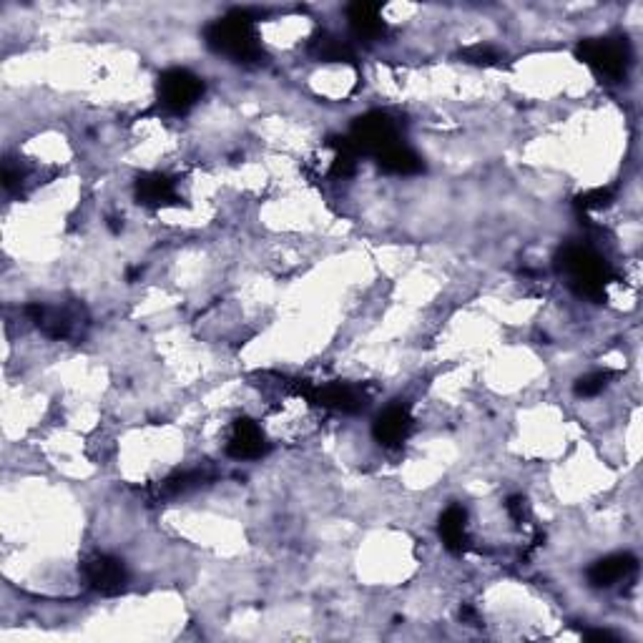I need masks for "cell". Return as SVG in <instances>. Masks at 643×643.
Instances as JSON below:
<instances>
[{
	"instance_id": "5b68a950",
	"label": "cell",
	"mask_w": 643,
	"mask_h": 643,
	"mask_svg": "<svg viewBox=\"0 0 643 643\" xmlns=\"http://www.w3.org/2000/svg\"><path fill=\"white\" fill-rule=\"evenodd\" d=\"M204 81L186 68H171L159 78V103L169 114H186L199 103Z\"/></svg>"
},
{
	"instance_id": "9c48e42d",
	"label": "cell",
	"mask_w": 643,
	"mask_h": 643,
	"mask_svg": "<svg viewBox=\"0 0 643 643\" xmlns=\"http://www.w3.org/2000/svg\"><path fill=\"white\" fill-rule=\"evenodd\" d=\"M636 571L638 561L631 553H613V556L601 558V561H596L588 568V583L593 588H611L636 576Z\"/></svg>"
},
{
	"instance_id": "5bb4252c",
	"label": "cell",
	"mask_w": 643,
	"mask_h": 643,
	"mask_svg": "<svg viewBox=\"0 0 643 643\" xmlns=\"http://www.w3.org/2000/svg\"><path fill=\"white\" fill-rule=\"evenodd\" d=\"M312 53L319 61H332V63H355L357 53L352 48L350 41H342L340 36L332 33H319L312 41Z\"/></svg>"
},
{
	"instance_id": "52a82bcc",
	"label": "cell",
	"mask_w": 643,
	"mask_h": 643,
	"mask_svg": "<svg viewBox=\"0 0 643 643\" xmlns=\"http://www.w3.org/2000/svg\"><path fill=\"white\" fill-rule=\"evenodd\" d=\"M269 453V443L262 427L249 417H239L227 440V455L234 460H262Z\"/></svg>"
},
{
	"instance_id": "ba28073f",
	"label": "cell",
	"mask_w": 643,
	"mask_h": 643,
	"mask_svg": "<svg viewBox=\"0 0 643 643\" xmlns=\"http://www.w3.org/2000/svg\"><path fill=\"white\" fill-rule=\"evenodd\" d=\"M412 412L407 405H390L372 425V435L382 448H400L402 443H407V438L412 435Z\"/></svg>"
},
{
	"instance_id": "4fadbf2b",
	"label": "cell",
	"mask_w": 643,
	"mask_h": 643,
	"mask_svg": "<svg viewBox=\"0 0 643 643\" xmlns=\"http://www.w3.org/2000/svg\"><path fill=\"white\" fill-rule=\"evenodd\" d=\"M440 538L443 546L450 553L460 556L470 548V535H468V513L463 505H450L443 515H440Z\"/></svg>"
},
{
	"instance_id": "9a60e30c",
	"label": "cell",
	"mask_w": 643,
	"mask_h": 643,
	"mask_svg": "<svg viewBox=\"0 0 643 643\" xmlns=\"http://www.w3.org/2000/svg\"><path fill=\"white\" fill-rule=\"evenodd\" d=\"M204 480H206L204 470H179V473H171L169 478L156 483L151 493H154V498H176V495L199 488Z\"/></svg>"
},
{
	"instance_id": "30bf717a",
	"label": "cell",
	"mask_w": 643,
	"mask_h": 643,
	"mask_svg": "<svg viewBox=\"0 0 643 643\" xmlns=\"http://www.w3.org/2000/svg\"><path fill=\"white\" fill-rule=\"evenodd\" d=\"M136 199L149 209H166V206H176L181 201L176 181L171 176L159 174V171L136 179Z\"/></svg>"
},
{
	"instance_id": "e0dca14e",
	"label": "cell",
	"mask_w": 643,
	"mask_h": 643,
	"mask_svg": "<svg viewBox=\"0 0 643 643\" xmlns=\"http://www.w3.org/2000/svg\"><path fill=\"white\" fill-rule=\"evenodd\" d=\"M616 377V372L613 370H596V372H588V375H583L581 380L576 382V395L578 397H596L601 395L603 390L608 387V382Z\"/></svg>"
},
{
	"instance_id": "2e32d148",
	"label": "cell",
	"mask_w": 643,
	"mask_h": 643,
	"mask_svg": "<svg viewBox=\"0 0 643 643\" xmlns=\"http://www.w3.org/2000/svg\"><path fill=\"white\" fill-rule=\"evenodd\" d=\"M377 164H380L382 171H387V174H397V176H410V174H417V171H422L420 156L402 144L395 146V149H390L387 154H382L380 159H377Z\"/></svg>"
},
{
	"instance_id": "d6986e66",
	"label": "cell",
	"mask_w": 643,
	"mask_h": 643,
	"mask_svg": "<svg viewBox=\"0 0 643 643\" xmlns=\"http://www.w3.org/2000/svg\"><path fill=\"white\" fill-rule=\"evenodd\" d=\"M463 58L468 63H475V66H495L500 61V53L495 48L478 43V46H470L468 51H463Z\"/></svg>"
},
{
	"instance_id": "ffe728a7",
	"label": "cell",
	"mask_w": 643,
	"mask_h": 643,
	"mask_svg": "<svg viewBox=\"0 0 643 643\" xmlns=\"http://www.w3.org/2000/svg\"><path fill=\"white\" fill-rule=\"evenodd\" d=\"M505 508H508V515L515 520V523H523V520L528 518V503H525L523 495H513V498H508Z\"/></svg>"
},
{
	"instance_id": "7c38bea8",
	"label": "cell",
	"mask_w": 643,
	"mask_h": 643,
	"mask_svg": "<svg viewBox=\"0 0 643 643\" xmlns=\"http://www.w3.org/2000/svg\"><path fill=\"white\" fill-rule=\"evenodd\" d=\"M26 314L31 317L33 325H36L43 335L51 337V340H66V337H71L73 325H76L68 312L56 307H46V304L41 302L28 304Z\"/></svg>"
},
{
	"instance_id": "8fae6325",
	"label": "cell",
	"mask_w": 643,
	"mask_h": 643,
	"mask_svg": "<svg viewBox=\"0 0 643 643\" xmlns=\"http://www.w3.org/2000/svg\"><path fill=\"white\" fill-rule=\"evenodd\" d=\"M347 21H350L355 38H360L365 43L380 41L387 33V23L382 21V11L377 3H362V0L360 3H352L347 8Z\"/></svg>"
},
{
	"instance_id": "6da1fadb",
	"label": "cell",
	"mask_w": 643,
	"mask_h": 643,
	"mask_svg": "<svg viewBox=\"0 0 643 643\" xmlns=\"http://www.w3.org/2000/svg\"><path fill=\"white\" fill-rule=\"evenodd\" d=\"M206 46L237 63H259L264 58L257 18L249 11H232L204 31Z\"/></svg>"
},
{
	"instance_id": "ac0fdd59",
	"label": "cell",
	"mask_w": 643,
	"mask_h": 643,
	"mask_svg": "<svg viewBox=\"0 0 643 643\" xmlns=\"http://www.w3.org/2000/svg\"><path fill=\"white\" fill-rule=\"evenodd\" d=\"M611 201H613V189H611V186H598V189L583 191V194L576 199V206L583 211V214H588V211L606 209V206L611 204Z\"/></svg>"
},
{
	"instance_id": "3957f363",
	"label": "cell",
	"mask_w": 643,
	"mask_h": 643,
	"mask_svg": "<svg viewBox=\"0 0 643 643\" xmlns=\"http://www.w3.org/2000/svg\"><path fill=\"white\" fill-rule=\"evenodd\" d=\"M578 58L596 76L606 81H621L631 68V46L626 38H586L578 46Z\"/></svg>"
},
{
	"instance_id": "277c9868",
	"label": "cell",
	"mask_w": 643,
	"mask_h": 643,
	"mask_svg": "<svg viewBox=\"0 0 643 643\" xmlns=\"http://www.w3.org/2000/svg\"><path fill=\"white\" fill-rule=\"evenodd\" d=\"M347 139L352 141V146H355L360 156H375V159H380L382 154L400 146V129H397V121L390 114L372 111V114L360 116L352 124V131Z\"/></svg>"
},
{
	"instance_id": "8992f818",
	"label": "cell",
	"mask_w": 643,
	"mask_h": 643,
	"mask_svg": "<svg viewBox=\"0 0 643 643\" xmlns=\"http://www.w3.org/2000/svg\"><path fill=\"white\" fill-rule=\"evenodd\" d=\"M83 578H86L88 588L101 596H119L129 586V571L124 563L106 553H93L91 558L83 561Z\"/></svg>"
},
{
	"instance_id": "7a4b0ae2",
	"label": "cell",
	"mask_w": 643,
	"mask_h": 643,
	"mask_svg": "<svg viewBox=\"0 0 643 643\" xmlns=\"http://www.w3.org/2000/svg\"><path fill=\"white\" fill-rule=\"evenodd\" d=\"M556 267L568 279V284H571V289L578 297H586L591 302L606 299V287L613 279V269L591 247L568 244L558 252Z\"/></svg>"
},
{
	"instance_id": "44dd1931",
	"label": "cell",
	"mask_w": 643,
	"mask_h": 643,
	"mask_svg": "<svg viewBox=\"0 0 643 643\" xmlns=\"http://www.w3.org/2000/svg\"><path fill=\"white\" fill-rule=\"evenodd\" d=\"M586 638L588 641H616V636L608 631H588Z\"/></svg>"
}]
</instances>
